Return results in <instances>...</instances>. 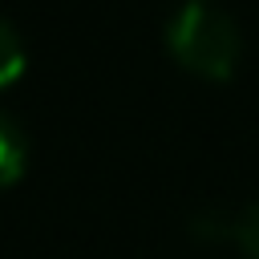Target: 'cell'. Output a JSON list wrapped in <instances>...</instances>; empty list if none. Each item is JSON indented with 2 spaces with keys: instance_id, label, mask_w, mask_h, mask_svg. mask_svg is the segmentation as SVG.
Instances as JSON below:
<instances>
[{
  "instance_id": "cell-1",
  "label": "cell",
  "mask_w": 259,
  "mask_h": 259,
  "mask_svg": "<svg viewBox=\"0 0 259 259\" xmlns=\"http://www.w3.org/2000/svg\"><path fill=\"white\" fill-rule=\"evenodd\" d=\"M166 49L186 73L206 81H227L239 65L243 36L235 20L210 0H186L166 24Z\"/></svg>"
},
{
  "instance_id": "cell-2",
  "label": "cell",
  "mask_w": 259,
  "mask_h": 259,
  "mask_svg": "<svg viewBox=\"0 0 259 259\" xmlns=\"http://www.w3.org/2000/svg\"><path fill=\"white\" fill-rule=\"evenodd\" d=\"M28 166V138L12 113L0 109V186H12Z\"/></svg>"
},
{
  "instance_id": "cell-3",
  "label": "cell",
  "mask_w": 259,
  "mask_h": 259,
  "mask_svg": "<svg viewBox=\"0 0 259 259\" xmlns=\"http://www.w3.org/2000/svg\"><path fill=\"white\" fill-rule=\"evenodd\" d=\"M20 73H24V40H20V32L0 16V89L12 85Z\"/></svg>"
},
{
  "instance_id": "cell-4",
  "label": "cell",
  "mask_w": 259,
  "mask_h": 259,
  "mask_svg": "<svg viewBox=\"0 0 259 259\" xmlns=\"http://www.w3.org/2000/svg\"><path fill=\"white\" fill-rule=\"evenodd\" d=\"M235 243L243 247V255L247 259H259V202H251L239 219H235Z\"/></svg>"
},
{
  "instance_id": "cell-5",
  "label": "cell",
  "mask_w": 259,
  "mask_h": 259,
  "mask_svg": "<svg viewBox=\"0 0 259 259\" xmlns=\"http://www.w3.org/2000/svg\"><path fill=\"white\" fill-rule=\"evenodd\" d=\"M231 231H235V223H223L219 214L194 219V235H202V239H223V235H231Z\"/></svg>"
}]
</instances>
